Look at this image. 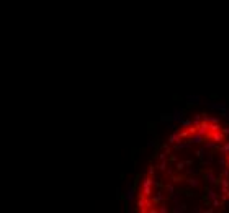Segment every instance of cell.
I'll return each instance as SVG.
<instances>
[{"mask_svg":"<svg viewBox=\"0 0 229 213\" xmlns=\"http://www.w3.org/2000/svg\"><path fill=\"white\" fill-rule=\"evenodd\" d=\"M187 182H188V185H190L191 188L200 187V184H201V180H200L198 177H188V179H187Z\"/></svg>","mask_w":229,"mask_h":213,"instance_id":"obj_7","label":"cell"},{"mask_svg":"<svg viewBox=\"0 0 229 213\" xmlns=\"http://www.w3.org/2000/svg\"><path fill=\"white\" fill-rule=\"evenodd\" d=\"M159 212H169V208H167L165 205H160V208H159Z\"/></svg>","mask_w":229,"mask_h":213,"instance_id":"obj_29","label":"cell"},{"mask_svg":"<svg viewBox=\"0 0 229 213\" xmlns=\"http://www.w3.org/2000/svg\"><path fill=\"white\" fill-rule=\"evenodd\" d=\"M219 164H221L222 167H226V154H222V157L219 159Z\"/></svg>","mask_w":229,"mask_h":213,"instance_id":"obj_26","label":"cell"},{"mask_svg":"<svg viewBox=\"0 0 229 213\" xmlns=\"http://www.w3.org/2000/svg\"><path fill=\"white\" fill-rule=\"evenodd\" d=\"M185 210H187V205H185V203H177V206L172 212L173 213H182V212H185Z\"/></svg>","mask_w":229,"mask_h":213,"instance_id":"obj_12","label":"cell"},{"mask_svg":"<svg viewBox=\"0 0 229 213\" xmlns=\"http://www.w3.org/2000/svg\"><path fill=\"white\" fill-rule=\"evenodd\" d=\"M201 120H203V118H201V113H196V115L193 117V120H191V121H193L195 126H198V125L201 123Z\"/></svg>","mask_w":229,"mask_h":213,"instance_id":"obj_19","label":"cell"},{"mask_svg":"<svg viewBox=\"0 0 229 213\" xmlns=\"http://www.w3.org/2000/svg\"><path fill=\"white\" fill-rule=\"evenodd\" d=\"M195 156H196V157H200V159H203V157H206V149H204V148H201V149H196V151H195Z\"/></svg>","mask_w":229,"mask_h":213,"instance_id":"obj_14","label":"cell"},{"mask_svg":"<svg viewBox=\"0 0 229 213\" xmlns=\"http://www.w3.org/2000/svg\"><path fill=\"white\" fill-rule=\"evenodd\" d=\"M188 148H190V143H182V141H180V143H177V144H175V151H180V149H188Z\"/></svg>","mask_w":229,"mask_h":213,"instance_id":"obj_13","label":"cell"},{"mask_svg":"<svg viewBox=\"0 0 229 213\" xmlns=\"http://www.w3.org/2000/svg\"><path fill=\"white\" fill-rule=\"evenodd\" d=\"M221 131H222V135H224V136H228L229 135V128H221Z\"/></svg>","mask_w":229,"mask_h":213,"instance_id":"obj_27","label":"cell"},{"mask_svg":"<svg viewBox=\"0 0 229 213\" xmlns=\"http://www.w3.org/2000/svg\"><path fill=\"white\" fill-rule=\"evenodd\" d=\"M208 135L211 136V139L215 143H222V139H224V135L219 133V131H213V133H208Z\"/></svg>","mask_w":229,"mask_h":213,"instance_id":"obj_5","label":"cell"},{"mask_svg":"<svg viewBox=\"0 0 229 213\" xmlns=\"http://www.w3.org/2000/svg\"><path fill=\"white\" fill-rule=\"evenodd\" d=\"M183 117H185L183 110H173V113H172V121H173V123H178V121L183 120Z\"/></svg>","mask_w":229,"mask_h":213,"instance_id":"obj_3","label":"cell"},{"mask_svg":"<svg viewBox=\"0 0 229 213\" xmlns=\"http://www.w3.org/2000/svg\"><path fill=\"white\" fill-rule=\"evenodd\" d=\"M222 117H226V118L229 120V108H226V110L222 112Z\"/></svg>","mask_w":229,"mask_h":213,"instance_id":"obj_28","label":"cell"},{"mask_svg":"<svg viewBox=\"0 0 229 213\" xmlns=\"http://www.w3.org/2000/svg\"><path fill=\"white\" fill-rule=\"evenodd\" d=\"M203 177H204V180L208 182V184H216V182H218V180H216V177H215V174H213V170H211V169H209V170H206Z\"/></svg>","mask_w":229,"mask_h":213,"instance_id":"obj_4","label":"cell"},{"mask_svg":"<svg viewBox=\"0 0 229 213\" xmlns=\"http://www.w3.org/2000/svg\"><path fill=\"white\" fill-rule=\"evenodd\" d=\"M206 199L208 200H213V199H218V193H216L215 190H213L211 187H208L206 188Z\"/></svg>","mask_w":229,"mask_h":213,"instance_id":"obj_11","label":"cell"},{"mask_svg":"<svg viewBox=\"0 0 229 213\" xmlns=\"http://www.w3.org/2000/svg\"><path fill=\"white\" fill-rule=\"evenodd\" d=\"M178 135H180V138H182V139H188V138H190V130H180Z\"/></svg>","mask_w":229,"mask_h":213,"instance_id":"obj_17","label":"cell"},{"mask_svg":"<svg viewBox=\"0 0 229 213\" xmlns=\"http://www.w3.org/2000/svg\"><path fill=\"white\" fill-rule=\"evenodd\" d=\"M200 105H204V106H208V108H211V110H219V112H224L228 108L226 103H215L211 100H201Z\"/></svg>","mask_w":229,"mask_h":213,"instance_id":"obj_1","label":"cell"},{"mask_svg":"<svg viewBox=\"0 0 229 213\" xmlns=\"http://www.w3.org/2000/svg\"><path fill=\"white\" fill-rule=\"evenodd\" d=\"M159 170H167V161L165 159H160V164L157 166Z\"/></svg>","mask_w":229,"mask_h":213,"instance_id":"obj_23","label":"cell"},{"mask_svg":"<svg viewBox=\"0 0 229 213\" xmlns=\"http://www.w3.org/2000/svg\"><path fill=\"white\" fill-rule=\"evenodd\" d=\"M165 190H167V192H169L170 195H172L173 192H175V190H173V185H172V184H169V185H167V187H165Z\"/></svg>","mask_w":229,"mask_h":213,"instance_id":"obj_25","label":"cell"},{"mask_svg":"<svg viewBox=\"0 0 229 213\" xmlns=\"http://www.w3.org/2000/svg\"><path fill=\"white\" fill-rule=\"evenodd\" d=\"M180 141H182V138H180L178 131L170 135V138H169V143H170V144H177V143H180Z\"/></svg>","mask_w":229,"mask_h":213,"instance_id":"obj_8","label":"cell"},{"mask_svg":"<svg viewBox=\"0 0 229 213\" xmlns=\"http://www.w3.org/2000/svg\"><path fill=\"white\" fill-rule=\"evenodd\" d=\"M226 161H228V164H229V154H226Z\"/></svg>","mask_w":229,"mask_h":213,"instance_id":"obj_31","label":"cell"},{"mask_svg":"<svg viewBox=\"0 0 229 213\" xmlns=\"http://www.w3.org/2000/svg\"><path fill=\"white\" fill-rule=\"evenodd\" d=\"M211 206H213V208H221L222 203L219 202V199H213V200H211Z\"/></svg>","mask_w":229,"mask_h":213,"instance_id":"obj_20","label":"cell"},{"mask_svg":"<svg viewBox=\"0 0 229 213\" xmlns=\"http://www.w3.org/2000/svg\"><path fill=\"white\" fill-rule=\"evenodd\" d=\"M126 199H128V200H133V199H134V188H133V187H128Z\"/></svg>","mask_w":229,"mask_h":213,"instance_id":"obj_22","label":"cell"},{"mask_svg":"<svg viewBox=\"0 0 229 213\" xmlns=\"http://www.w3.org/2000/svg\"><path fill=\"white\" fill-rule=\"evenodd\" d=\"M213 131H221V125L219 123H209V133Z\"/></svg>","mask_w":229,"mask_h":213,"instance_id":"obj_16","label":"cell"},{"mask_svg":"<svg viewBox=\"0 0 229 213\" xmlns=\"http://www.w3.org/2000/svg\"><path fill=\"white\" fill-rule=\"evenodd\" d=\"M219 151H221V154H229V141L222 143L221 148H219Z\"/></svg>","mask_w":229,"mask_h":213,"instance_id":"obj_15","label":"cell"},{"mask_svg":"<svg viewBox=\"0 0 229 213\" xmlns=\"http://www.w3.org/2000/svg\"><path fill=\"white\" fill-rule=\"evenodd\" d=\"M190 139H191V143H195V144H201V143H204L206 141V136L204 135H200V133H193V135H190Z\"/></svg>","mask_w":229,"mask_h":213,"instance_id":"obj_2","label":"cell"},{"mask_svg":"<svg viewBox=\"0 0 229 213\" xmlns=\"http://www.w3.org/2000/svg\"><path fill=\"white\" fill-rule=\"evenodd\" d=\"M160 120H162L164 123H169V121H172V115H162Z\"/></svg>","mask_w":229,"mask_h":213,"instance_id":"obj_24","label":"cell"},{"mask_svg":"<svg viewBox=\"0 0 229 213\" xmlns=\"http://www.w3.org/2000/svg\"><path fill=\"white\" fill-rule=\"evenodd\" d=\"M188 105H198V103H201V99L198 95H188Z\"/></svg>","mask_w":229,"mask_h":213,"instance_id":"obj_9","label":"cell"},{"mask_svg":"<svg viewBox=\"0 0 229 213\" xmlns=\"http://www.w3.org/2000/svg\"><path fill=\"white\" fill-rule=\"evenodd\" d=\"M162 200H164L162 192H155V193H152V202H154V203H160Z\"/></svg>","mask_w":229,"mask_h":213,"instance_id":"obj_10","label":"cell"},{"mask_svg":"<svg viewBox=\"0 0 229 213\" xmlns=\"http://www.w3.org/2000/svg\"><path fill=\"white\" fill-rule=\"evenodd\" d=\"M147 174H149V175H151V177H152V175H154V167H149V170H147Z\"/></svg>","mask_w":229,"mask_h":213,"instance_id":"obj_30","label":"cell"},{"mask_svg":"<svg viewBox=\"0 0 229 213\" xmlns=\"http://www.w3.org/2000/svg\"><path fill=\"white\" fill-rule=\"evenodd\" d=\"M180 125H182V126H183V128H190V126H191V125H193V121H191V120H190V118H188V120H187V118H183V120H182V121H180Z\"/></svg>","mask_w":229,"mask_h":213,"instance_id":"obj_18","label":"cell"},{"mask_svg":"<svg viewBox=\"0 0 229 213\" xmlns=\"http://www.w3.org/2000/svg\"><path fill=\"white\" fill-rule=\"evenodd\" d=\"M219 184H221V193H226L229 188V177H221L219 179Z\"/></svg>","mask_w":229,"mask_h":213,"instance_id":"obj_6","label":"cell"},{"mask_svg":"<svg viewBox=\"0 0 229 213\" xmlns=\"http://www.w3.org/2000/svg\"><path fill=\"white\" fill-rule=\"evenodd\" d=\"M216 146H218V143H215V141H208V143H204V149H215Z\"/></svg>","mask_w":229,"mask_h":213,"instance_id":"obj_21","label":"cell"}]
</instances>
